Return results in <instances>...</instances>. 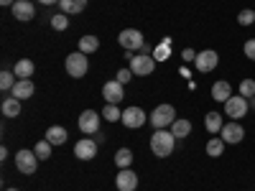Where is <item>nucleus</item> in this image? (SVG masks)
I'll use <instances>...</instances> for the list:
<instances>
[{
  "label": "nucleus",
  "instance_id": "c756f323",
  "mask_svg": "<svg viewBox=\"0 0 255 191\" xmlns=\"http://www.w3.org/2000/svg\"><path fill=\"white\" fill-rule=\"evenodd\" d=\"M51 28H56V31H67V28H69V18H67V13H56V15H51Z\"/></svg>",
  "mask_w": 255,
  "mask_h": 191
},
{
  "label": "nucleus",
  "instance_id": "dca6fc26",
  "mask_svg": "<svg viewBox=\"0 0 255 191\" xmlns=\"http://www.w3.org/2000/svg\"><path fill=\"white\" fill-rule=\"evenodd\" d=\"M33 92H36V87H33L31 79H18L15 87L10 90V95L18 97V99H28V97H33Z\"/></svg>",
  "mask_w": 255,
  "mask_h": 191
},
{
  "label": "nucleus",
  "instance_id": "f704fd0d",
  "mask_svg": "<svg viewBox=\"0 0 255 191\" xmlns=\"http://www.w3.org/2000/svg\"><path fill=\"white\" fill-rule=\"evenodd\" d=\"M181 59H184V61H194V59H197V51H194V49H184V51H181Z\"/></svg>",
  "mask_w": 255,
  "mask_h": 191
},
{
  "label": "nucleus",
  "instance_id": "1a4fd4ad",
  "mask_svg": "<svg viewBox=\"0 0 255 191\" xmlns=\"http://www.w3.org/2000/svg\"><path fill=\"white\" fill-rule=\"evenodd\" d=\"M220 138L227 143V145H238L243 138H245V127L238 122V120H232V122H225V127L220 130Z\"/></svg>",
  "mask_w": 255,
  "mask_h": 191
},
{
  "label": "nucleus",
  "instance_id": "0eeeda50",
  "mask_svg": "<svg viewBox=\"0 0 255 191\" xmlns=\"http://www.w3.org/2000/svg\"><path fill=\"white\" fill-rule=\"evenodd\" d=\"M217 64H220V54H217L215 49H204V51H199L197 59H194V67H197V72H202V74L215 72Z\"/></svg>",
  "mask_w": 255,
  "mask_h": 191
},
{
  "label": "nucleus",
  "instance_id": "b1692460",
  "mask_svg": "<svg viewBox=\"0 0 255 191\" xmlns=\"http://www.w3.org/2000/svg\"><path fill=\"white\" fill-rule=\"evenodd\" d=\"M225 140L222 138H209L207 140V156H212V158H220L222 153H225Z\"/></svg>",
  "mask_w": 255,
  "mask_h": 191
},
{
  "label": "nucleus",
  "instance_id": "9d476101",
  "mask_svg": "<svg viewBox=\"0 0 255 191\" xmlns=\"http://www.w3.org/2000/svg\"><path fill=\"white\" fill-rule=\"evenodd\" d=\"M100 120H102V115H97L95 110H84L79 115V130L84 135H97L100 133Z\"/></svg>",
  "mask_w": 255,
  "mask_h": 191
},
{
  "label": "nucleus",
  "instance_id": "2f4dec72",
  "mask_svg": "<svg viewBox=\"0 0 255 191\" xmlns=\"http://www.w3.org/2000/svg\"><path fill=\"white\" fill-rule=\"evenodd\" d=\"M240 95L248 97V99L255 97V79H243V82H240Z\"/></svg>",
  "mask_w": 255,
  "mask_h": 191
},
{
  "label": "nucleus",
  "instance_id": "c9c22d12",
  "mask_svg": "<svg viewBox=\"0 0 255 191\" xmlns=\"http://www.w3.org/2000/svg\"><path fill=\"white\" fill-rule=\"evenodd\" d=\"M13 3H15V0H0V5H3V8H13Z\"/></svg>",
  "mask_w": 255,
  "mask_h": 191
},
{
  "label": "nucleus",
  "instance_id": "9b49d317",
  "mask_svg": "<svg viewBox=\"0 0 255 191\" xmlns=\"http://www.w3.org/2000/svg\"><path fill=\"white\" fill-rule=\"evenodd\" d=\"M120 122L125 127H130V130H138V127H143L148 122V115L140 107H128V110H123V120Z\"/></svg>",
  "mask_w": 255,
  "mask_h": 191
},
{
  "label": "nucleus",
  "instance_id": "6ab92c4d",
  "mask_svg": "<svg viewBox=\"0 0 255 191\" xmlns=\"http://www.w3.org/2000/svg\"><path fill=\"white\" fill-rule=\"evenodd\" d=\"M59 8L67 15H77V13H82L84 8H87V0H59Z\"/></svg>",
  "mask_w": 255,
  "mask_h": 191
},
{
  "label": "nucleus",
  "instance_id": "6e6552de",
  "mask_svg": "<svg viewBox=\"0 0 255 191\" xmlns=\"http://www.w3.org/2000/svg\"><path fill=\"white\" fill-rule=\"evenodd\" d=\"M130 69L135 77H148L153 69H156V61L153 56H148V54H140V56H130Z\"/></svg>",
  "mask_w": 255,
  "mask_h": 191
},
{
  "label": "nucleus",
  "instance_id": "cd10ccee",
  "mask_svg": "<svg viewBox=\"0 0 255 191\" xmlns=\"http://www.w3.org/2000/svg\"><path fill=\"white\" fill-rule=\"evenodd\" d=\"M33 153L38 156V161L51 158V143H49V140H38V143H36V148H33Z\"/></svg>",
  "mask_w": 255,
  "mask_h": 191
},
{
  "label": "nucleus",
  "instance_id": "58836bf2",
  "mask_svg": "<svg viewBox=\"0 0 255 191\" xmlns=\"http://www.w3.org/2000/svg\"><path fill=\"white\" fill-rule=\"evenodd\" d=\"M5 191H18V189H5Z\"/></svg>",
  "mask_w": 255,
  "mask_h": 191
},
{
  "label": "nucleus",
  "instance_id": "4468645a",
  "mask_svg": "<svg viewBox=\"0 0 255 191\" xmlns=\"http://www.w3.org/2000/svg\"><path fill=\"white\" fill-rule=\"evenodd\" d=\"M102 97H105V102H108V104H118V102L125 97V92H123V84H120L118 79H113V82H105V87H102Z\"/></svg>",
  "mask_w": 255,
  "mask_h": 191
},
{
  "label": "nucleus",
  "instance_id": "c85d7f7f",
  "mask_svg": "<svg viewBox=\"0 0 255 191\" xmlns=\"http://www.w3.org/2000/svg\"><path fill=\"white\" fill-rule=\"evenodd\" d=\"M15 74L13 72H3V74H0V90H3V92H10L13 87H15Z\"/></svg>",
  "mask_w": 255,
  "mask_h": 191
},
{
  "label": "nucleus",
  "instance_id": "f8f14e48",
  "mask_svg": "<svg viewBox=\"0 0 255 191\" xmlns=\"http://www.w3.org/2000/svg\"><path fill=\"white\" fill-rule=\"evenodd\" d=\"M95 156H97V140H92V138L77 140V145H74V158H79V161H92Z\"/></svg>",
  "mask_w": 255,
  "mask_h": 191
},
{
  "label": "nucleus",
  "instance_id": "72a5a7b5",
  "mask_svg": "<svg viewBox=\"0 0 255 191\" xmlns=\"http://www.w3.org/2000/svg\"><path fill=\"white\" fill-rule=\"evenodd\" d=\"M133 77H135V74H133L130 69H120V72H118V82H120V84H128Z\"/></svg>",
  "mask_w": 255,
  "mask_h": 191
},
{
  "label": "nucleus",
  "instance_id": "aec40b11",
  "mask_svg": "<svg viewBox=\"0 0 255 191\" xmlns=\"http://www.w3.org/2000/svg\"><path fill=\"white\" fill-rule=\"evenodd\" d=\"M204 127H207V130H209L212 135H217V133L222 130V127H225V122H222L220 112H215V110L207 112V115H204Z\"/></svg>",
  "mask_w": 255,
  "mask_h": 191
},
{
  "label": "nucleus",
  "instance_id": "a211bd4d",
  "mask_svg": "<svg viewBox=\"0 0 255 191\" xmlns=\"http://www.w3.org/2000/svg\"><path fill=\"white\" fill-rule=\"evenodd\" d=\"M232 97V87H230V82H215L212 84V99L215 102H227Z\"/></svg>",
  "mask_w": 255,
  "mask_h": 191
},
{
  "label": "nucleus",
  "instance_id": "2eb2a0df",
  "mask_svg": "<svg viewBox=\"0 0 255 191\" xmlns=\"http://www.w3.org/2000/svg\"><path fill=\"white\" fill-rule=\"evenodd\" d=\"M13 15H15V20H31L33 15H36V8H33V3L31 0H15L13 3Z\"/></svg>",
  "mask_w": 255,
  "mask_h": 191
},
{
  "label": "nucleus",
  "instance_id": "4be33fe9",
  "mask_svg": "<svg viewBox=\"0 0 255 191\" xmlns=\"http://www.w3.org/2000/svg\"><path fill=\"white\" fill-rule=\"evenodd\" d=\"M46 140L51 145H64V143H67V130H64L61 125H51L46 130Z\"/></svg>",
  "mask_w": 255,
  "mask_h": 191
},
{
  "label": "nucleus",
  "instance_id": "7ed1b4c3",
  "mask_svg": "<svg viewBox=\"0 0 255 191\" xmlns=\"http://www.w3.org/2000/svg\"><path fill=\"white\" fill-rule=\"evenodd\" d=\"M64 67H67V74L74 77V79H82L84 74H87L90 69V61H87V54H82V51H74L67 56V61H64Z\"/></svg>",
  "mask_w": 255,
  "mask_h": 191
},
{
  "label": "nucleus",
  "instance_id": "393cba45",
  "mask_svg": "<svg viewBox=\"0 0 255 191\" xmlns=\"http://www.w3.org/2000/svg\"><path fill=\"white\" fill-rule=\"evenodd\" d=\"M171 133H174V138H186L191 133V122L184 120V117H176L174 125H171Z\"/></svg>",
  "mask_w": 255,
  "mask_h": 191
},
{
  "label": "nucleus",
  "instance_id": "7c9ffc66",
  "mask_svg": "<svg viewBox=\"0 0 255 191\" xmlns=\"http://www.w3.org/2000/svg\"><path fill=\"white\" fill-rule=\"evenodd\" d=\"M238 23H240V26H253V23H255V10H250V8L240 10V13H238Z\"/></svg>",
  "mask_w": 255,
  "mask_h": 191
},
{
  "label": "nucleus",
  "instance_id": "412c9836",
  "mask_svg": "<svg viewBox=\"0 0 255 191\" xmlns=\"http://www.w3.org/2000/svg\"><path fill=\"white\" fill-rule=\"evenodd\" d=\"M0 110H3V115H5V117H18V115H20V99H18V97H13V95H10V97H5V99H3V104H0Z\"/></svg>",
  "mask_w": 255,
  "mask_h": 191
},
{
  "label": "nucleus",
  "instance_id": "20e7f679",
  "mask_svg": "<svg viewBox=\"0 0 255 191\" xmlns=\"http://www.w3.org/2000/svg\"><path fill=\"white\" fill-rule=\"evenodd\" d=\"M248 110H250V102H248V97H243V95H232V97L225 102V115L232 117V120L245 117Z\"/></svg>",
  "mask_w": 255,
  "mask_h": 191
},
{
  "label": "nucleus",
  "instance_id": "a878e982",
  "mask_svg": "<svg viewBox=\"0 0 255 191\" xmlns=\"http://www.w3.org/2000/svg\"><path fill=\"white\" fill-rule=\"evenodd\" d=\"M130 163H133V151L130 148H120L115 153V166L118 168H130Z\"/></svg>",
  "mask_w": 255,
  "mask_h": 191
},
{
  "label": "nucleus",
  "instance_id": "bb28decb",
  "mask_svg": "<svg viewBox=\"0 0 255 191\" xmlns=\"http://www.w3.org/2000/svg\"><path fill=\"white\" fill-rule=\"evenodd\" d=\"M100 115H102L105 120H110V122H118V120H123V110L118 107V104H105Z\"/></svg>",
  "mask_w": 255,
  "mask_h": 191
},
{
  "label": "nucleus",
  "instance_id": "423d86ee",
  "mask_svg": "<svg viewBox=\"0 0 255 191\" xmlns=\"http://www.w3.org/2000/svg\"><path fill=\"white\" fill-rule=\"evenodd\" d=\"M118 44H120L125 51H140V49L145 46V44H143V33H140L138 28H125V31H120Z\"/></svg>",
  "mask_w": 255,
  "mask_h": 191
},
{
  "label": "nucleus",
  "instance_id": "473e14b6",
  "mask_svg": "<svg viewBox=\"0 0 255 191\" xmlns=\"http://www.w3.org/2000/svg\"><path fill=\"white\" fill-rule=\"evenodd\" d=\"M243 51H245V56H248L250 61H255V38H248V41H245Z\"/></svg>",
  "mask_w": 255,
  "mask_h": 191
},
{
  "label": "nucleus",
  "instance_id": "ddd939ff",
  "mask_svg": "<svg viewBox=\"0 0 255 191\" xmlns=\"http://www.w3.org/2000/svg\"><path fill=\"white\" fill-rule=\"evenodd\" d=\"M115 186H118V191H135V186H138V174L130 171V168H120L118 179H115Z\"/></svg>",
  "mask_w": 255,
  "mask_h": 191
},
{
  "label": "nucleus",
  "instance_id": "f257e3e1",
  "mask_svg": "<svg viewBox=\"0 0 255 191\" xmlns=\"http://www.w3.org/2000/svg\"><path fill=\"white\" fill-rule=\"evenodd\" d=\"M174 145H176V138L171 130H156L151 135V153L156 158H168L174 153Z\"/></svg>",
  "mask_w": 255,
  "mask_h": 191
},
{
  "label": "nucleus",
  "instance_id": "5701e85b",
  "mask_svg": "<svg viewBox=\"0 0 255 191\" xmlns=\"http://www.w3.org/2000/svg\"><path fill=\"white\" fill-rule=\"evenodd\" d=\"M100 49V38L97 36H82L79 38V51L82 54H95Z\"/></svg>",
  "mask_w": 255,
  "mask_h": 191
},
{
  "label": "nucleus",
  "instance_id": "4c0bfd02",
  "mask_svg": "<svg viewBox=\"0 0 255 191\" xmlns=\"http://www.w3.org/2000/svg\"><path fill=\"white\" fill-rule=\"evenodd\" d=\"M248 102H250V107H255V97H250Z\"/></svg>",
  "mask_w": 255,
  "mask_h": 191
},
{
  "label": "nucleus",
  "instance_id": "f3484780",
  "mask_svg": "<svg viewBox=\"0 0 255 191\" xmlns=\"http://www.w3.org/2000/svg\"><path fill=\"white\" fill-rule=\"evenodd\" d=\"M33 72H36V64L31 59H20V61H15V67H13L15 79H31Z\"/></svg>",
  "mask_w": 255,
  "mask_h": 191
},
{
  "label": "nucleus",
  "instance_id": "e433bc0d",
  "mask_svg": "<svg viewBox=\"0 0 255 191\" xmlns=\"http://www.w3.org/2000/svg\"><path fill=\"white\" fill-rule=\"evenodd\" d=\"M38 3H41V5H56L59 0H38Z\"/></svg>",
  "mask_w": 255,
  "mask_h": 191
},
{
  "label": "nucleus",
  "instance_id": "f03ea898",
  "mask_svg": "<svg viewBox=\"0 0 255 191\" xmlns=\"http://www.w3.org/2000/svg\"><path fill=\"white\" fill-rule=\"evenodd\" d=\"M176 120V110L174 104H158V107L148 115V122H151L156 130H166V127H171Z\"/></svg>",
  "mask_w": 255,
  "mask_h": 191
},
{
  "label": "nucleus",
  "instance_id": "39448f33",
  "mask_svg": "<svg viewBox=\"0 0 255 191\" xmlns=\"http://www.w3.org/2000/svg\"><path fill=\"white\" fill-rule=\"evenodd\" d=\"M38 156L33 153V151H28V148H23V151H18L15 153V168L20 174H26V176H31V174H36V168H38Z\"/></svg>",
  "mask_w": 255,
  "mask_h": 191
}]
</instances>
